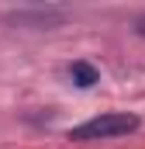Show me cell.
I'll list each match as a JSON object with an SVG mask.
<instances>
[{
    "label": "cell",
    "instance_id": "6da1fadb",
    "mask_svg": "<svg viewBox=\"0 0 145 149\" xmlns=\"http://www.w3.org/2000/svg\"><path fill=\"white\" fill-rule=\"evenodd\" d=\"M142 128V118L128 111H107V114H93L86 118L83 125L69 128V139L76 142H90V139H117V135H128V132H138Z\"/></svg>",
    "mask_w": 145,
    "mask_h": 149
},
{
    "label": "cell",
    "instance_id": "7a4b0ae2",
    "mask_svg": "<svg viewBox=\"0 0 145 149\" xmlns=\"http://www.w3.org/2000/svg\"><path fill=\"white\" fill-rule=\"evenodd\" d=\"M7 21H14V24H35V28H52V24L66 21V10L62 7H28V10L7 14Z\"/></svg>",
    "mask_w": 145,
    "mask_h": 149
},
{
    "label": "cell",
    "instance_id": "3957f363",
    "mask_svg": "<svg viewBox=\"0 0 145 149\" xmlns=\"http://www.w3.org/2000/svg\"><path fill=\"white\" fill-rule=\"evenodd\" d=\"M69 80L72 87H79V90H90L93 83H100V73H97V66L93 63H86V59H76L69 66Z\"/></svg>",
    "mask_w": 145,
    "mask_h": 149
},
{
    "label": "cell",
    "instance_id": "277c9868",
    "mask_svg": "<svg viewBox=\"0 0 145 149\" xmlns=\"http://www.w3.org/2000/svg\"><path fill=\"white\" fill-rule=\"evenodd\" d=\"M135 31H138V35H145V17H138V21H135Z\"/></svg>",
    "mask_w": 145,
    "mask_h": 149
}]
</instances>
